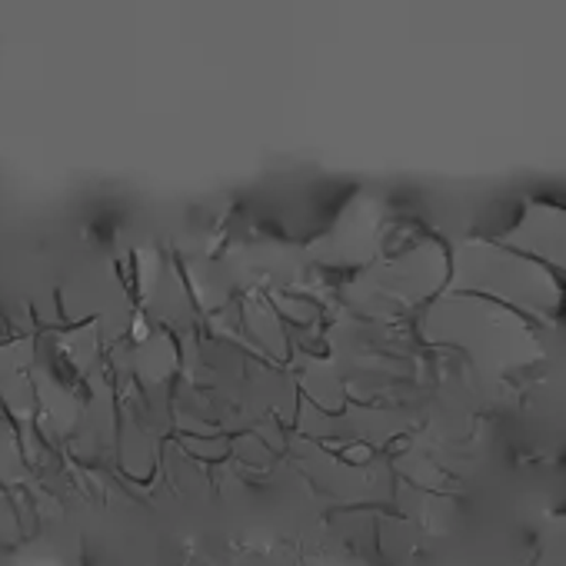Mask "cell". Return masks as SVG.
Wrapping results in <instances>:
<instances>
[{
	"instance_id": "cell-1",
	"label": "cell",
	"mask_w": 566,
	"mask_h": 566,
	"mask_svg": "<svg viewBox=\"0 0 566 566\" xmlns=\"http://www.w3.org/2000/svg\"><path fill=\"white\" fill-rule=\"evenodd\" d=\"M240 321L247 327L250 337H256L266 350L283 354L287 350V337H283V317L276 314V307L263 297H247L240 307Z\"/></svg>"
},
{
	"instance_id": "cell-2",
	"label": "cell",
	"mask_w": 566,
	"mask_h": 566,
	"mask_svg": "<svg viewBox=\"0 0 566 566\" xmlns=\"http://www.w3.org/2000/svg\"><path fill=\"white\" fill-rule=\"evenodd\" d=\"M273 307H276L280 317H287V321H294L301 327H311L314 317H317V304L311 297H297V301L294 297H276Z\"/></svg>"
},
{
	"instance_id": "cell-3",
	"label": "cell",
	"mask_w": 566,
	"mask_h": 566,
	"mask_svg": "<svg viewBox=\"0 0 566 566\" xmlns=\"http://www.w3.org/2000/svg\"><path fill=\"white\" fill-rule=\"evenodd\" d=\"M64 347H67V357H71L77 367H84V364L97 354V327H94V324H91L87 331L77 327V331L64 340Z\"/></svg>"
}]
</instances>
